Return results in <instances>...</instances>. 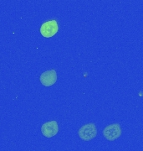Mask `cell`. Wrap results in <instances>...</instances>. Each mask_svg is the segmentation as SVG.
Returning a JSON list of instances; mask_svg holds the SVG:
<instances>
[{"label":"cell","instance_id":"obj_4","mask_svg":"<svg viewBox=\"0 0 143 151\" xmlns=\"http://www.w3.org/2000/svg\"><path fill=\"white\" fill-rule=\"evenodd\" d=\"M59 126L56 121H49L44 124L41 127L42 134L46 138H51L58 134Z\"/></svg>","mask_w":143,"mask_h":151},{"label":"cell","instance_id":"obj_2","mask_svg":"<svg viewBox=\"0 0 143 151\" xmlns=\"http://www.w3.org/2000/svg\"><path fill=\"white\" fill-rule=\"evenodd\" d=\"M122 134V129L119 124H112L106 126L103 130V135L108 141H114L117 139Z\"/></svg>","mask_w":143,"mask_h":151},{"label":"cell","instance_id":"obj_5","mask_svg":"<svg viewBox=\"0 0 143 151\" xmlns=\"http://www.w3.org/2000/svg\"><path fill=\"white\" fill-rule=\"evenodd\" d=\"M39 81L44 86H53L57 81V73L55 70H49L43 72L39 77Z\"/></svg>","mask_w":143,"mask_h":151},{"label":"cell","instance_id":"obj_3","mask_svg":"<svg viewBox=\"0 0 143 151\" xmlns=\"http://www.w3.org/2000/svg\"><path fill=\"white\" fill-rule=\"evenodd\" d=\"M59 30L58 24L56 20H49L44 23L40 27V34L45 38L53 37Z\"/></svg>","mask_w":143,"mask_h":151},{"label":"cell","instance_id":"obj_1","mask_svg":"<svg viewBox=\"0 0 143 151\" xmlns=\"http://www.w3.org/2000/svg\"><path fill=\"white\" fill-rule=\"evenodd\" d=\"M79 137L83 141H90L97 135L96 126L94 124H88L82 126L79 130Z\"/></svg>","mask_w":143,"mask_h":151}]
</instances>
